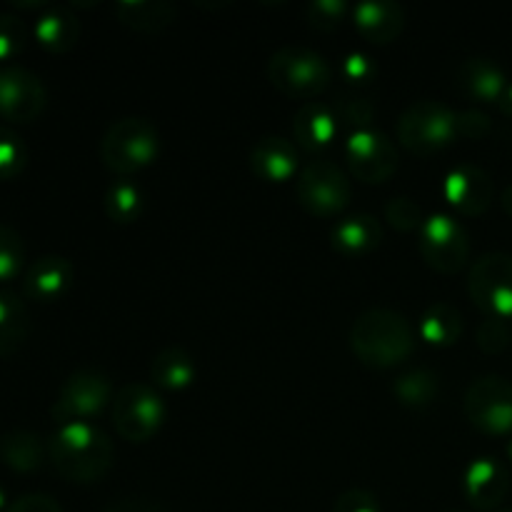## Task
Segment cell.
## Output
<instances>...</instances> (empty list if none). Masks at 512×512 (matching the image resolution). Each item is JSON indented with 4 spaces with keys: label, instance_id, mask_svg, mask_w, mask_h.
Instances as JSON below:
<instances>
[{
    "label": "cell",
    "instance_id": "cell-1",
    "mask_svg": "<svg viewBox=\"0 0 512 512\" xmlns=\"http://www.w3.org/2000/svg\"><path fill=\"white\" fill-rule=\"evenodd\" d=\"M113 440L93 423H63L48 440L53 468L73 483H98L113 468Z\"/></svg>",
    "mask_w": 512,
    "mask_h": 512
},
{
    "label": "cell",
    "instance_id": "cell-2",
    "mask_svg": "<svg viewBox=\"0 0 512 512\" xmlns=\"http://www.w3.org/2000/svg\"><path fill=\"white\" fill-rule=\"evenodd\" d=\"M350 348L368 368H395L415 350V330L403 313L368 308L350 325Z\"/></svg>",
    "mask_w": 512,
    "mask_h": 512
},
{
    "label": "cell",
    "instance_id": "cell-3",
    "mask_svg": "<svg viewBox=\"0 0 512 512\" xmlns=\"http://www.w3.org/2000/svg\"><path fill=\"white\" fill-rule=\"evenodd\" d=\"M160 155V130L143 115L118 118L100 140V158L105 168L118 175L138 173Z\"/></svg>",
    "mask_w": 512,
    "mask_h": 512
},
{
    "label": "cell",
    "instance_id": "cell-4",
    "mask_svg": "<svg viewBox=\"0 0 512 512\" xmlns=\"http://www.w3.org/2000/svg\"><path fill=\"white\" fill-rule=\"evenodd\" d=\"M268 78L288 98L310 103L328 90L333 68L318 50L303 48V45H283L270 55Z\"/></svg>",
    "mask_w": 512,
    "mask_h": 512
},
{
    "label": "cell",
    "instance_id": "cell-5",
    "mask_svg": "<svg viewBox=\"0 0 512 512\" xmlns=\"http://www.w3.org/2000/svg\"><path fill=\"white\" fill-rule=\"evenodd\" d=\"M458 138V110L440 100H415L398 120V140L410 153L433 155Z\"/></svg>",
    "mask_w": 512,
    "mask_h": 512
},
{
    "label": "cell",
    "instance_id": "cell-6",
    "mask_svg": "<svg viewBox=\"0 0 512 512\" xmlns=\"http://www.w3.org/2000/svg\"><path fill=\"white\" fill-rule=\"evenodd\" d=\"M298 203L315 218H335L353 198V188L340 165L328 158H315L300 168L295 180Z\"/></svg>",
    "mask_w": 512,
    "mask_h": 512
},
{
    "label": "cell",
    "instance_id": "cell-7",
    "mask_svg": "<svg viewBox=\"0 0 512 512\" xmlns=\"http://www.w3.org/2000/svg\"><path fill=\"white\" fill-rule=\"evenodd\" d=\"M165 400L153 385L125 383L113 395V425L128 443H148L163 428Z\"/></svg>",
    "mask_w": 512,
    "mask_h": 512
},
{
    "label": "cell",
    "instance_id": "cell-8",
    "mask_svg": "<svg viewBox=\"0 0 512 512\" xmlns=\"http://www.w3.org/2000/svg\"><path fill=\"white\" fill-rule=\"evenodd\" d=\"M113 383L98 370H75L60 385L53 413L55 423H90L108 403H113Z\"/></svg>",
    "mask_w": 512,
    "mask_h": 512
},
{
    "label": "cell",
    "instance_id": "cell-9",
    "mask_svg": "<svg viewBox=\"0 0 512 512\" xmlns=\"http://www.w3.org/2000/svg\"><path fill=\"white\" fill-rule=\"evenodd\" d=\"M465 418L485 435L512 433V383L500 375H480L465 390Z\"/></svg>",
    "mask_w": 512,
    "mask_h": 512
},
{
    "label": "cell",
    "instance_id": "cell-10",
    "mask_svg": "<svg viewBox=\"0 0 512 512\" xmlns=\"http://www.w3.org/2000/svg\"><path fill=\"white\" fill-rule=\"evenodd\" d=\"M418 248L425 263L445 275L463 270L470 258L468 233L448 213H435L425 218V223L418 230Z\"/></svg>",
    "mask_w": 512,
    "mask_h": 512
},
{
    "label": "cell",
    "instance_id": "cell-11",
    "mask_svg": "<svg viewBox=\"0 0 512 512\" xmlns=\"http://www.w3.org/2000/svg\"><path fill=\"white\" fill-rule=\"evenodd\" d=\"M468 293L485 318H512V255L485 253L473 263Z\"/></svg>",
    "mask_w": 512,
    "mask_h": 512
},
{
    "label": "cell",
    "instance_id": "cell-12",
    "mask_svg": "<svg viewBox=\"0 0 512 512\" xmlns=\"http://www.w3.org/2000/svg\"><path fill=\"white\" fill-rule=\"evenodd\" d=\"M345 163L360 183H385L398 170V148L383 130H355L345 140Z\"/></svg>",
    "mask_w": 512,
    "mask_h": 512
},
{
    "label": "cell",
    "instance_id": "cell-13",
    "mask_svg": "<svg viewBox=\"0 0 512 512\" xmlns=\"http://www.w3.org/2000/svg\"><path fill=\"white\" fill-rule=\"evenodd\" d=\"M48 105L45 85L23 65L0 68V115L13 123H33Z\"/></svg>",
    "mask_w": 512,
    "mask_h": 512
},
{
    "label": "cell",
    "instance_id": "cell-14",
    "mask_svg": "<svg viewBox=\"0 0 512 512\" xmlns=\"http://www.w3.org/2000/svg\"><path fill=\"white\" fill-rule=\"evenodd\" d=\"M443 195L463 215H483L493 205L495 183L480 165H458L443 178Z\"/></svg>",
    "mask_w": 512,
    "mask_h": 512
},
{
    "label": "cell",
    "instance_id": "cell-15",
    "mask_svg": "<svg viewBox=\"0 0 512 512\" xmlns=\"http://www.w3.org/2000/svg\"><path fill=\"white\" fill-rule=\"evenodd\" d=\"M465 500L475 510H498L510 493V473L495 458H478L463 475Z\"/></svg>",
    "mask_w": 512,
    "mask_h": 512
},
{
    "label": "cell",
    "instance_id": "cell-16",
    "mask_svg": "<svg viewBox=\"0 0 512 512\" xmlns=\"http://www.w3.org/2000/svg\"><path fill=\"white\" fill-rule=\"evenodd\" d=\"M75 268L63 255H43L33 260L23 273V293L38 303H55L70 290Z\"/></svg>",
    "mask_w": 512,
    "mask_h": 512
},
{
    "label": "cell",
    "instance_id": "cell-17",
    "mask_svg": "<svg viewBox=\"0 0 512 512\" xmlns=\"http://www.w3.org/2000/svg\"><path fill=\"white\" fill-rule=\"evenodd\" d=\"M250 168L268 183H285L298 178V145L283 135H265L250 150Z\"/></svg>",
    "mask_w": 512,
    "mask_h": 512
},
{
    "label": "cell",
    "instance_id": "cell-18",
    "mask_svg": "<svg viewBox=\"0 0 512 512\" xmlns=\"http://www.w3.org/2000/svg\"><path fill=\"white\" fill-rule=\"evenodd\" d=\"M293 133L305 153L318 155L328 150L340 133V123L333 105L320 103V100H310V103L300 105L293 120Z\"/></svg>",
    "mask_w": 512,
    "mask_h": 512
},
{
    "label": "cell",
    "instance_id": "cell-19",
    "mask_svg": "<svg viewBox=\"0 0 512 512\" xmlns=\"http://www.w3.org/2000/svg\"><path fill=\"white\" fill-rule=\"evenodd\" d=\"M355 28L370 43H393L400 38L405 28V8L393 0H363L353 5Z\"/></svg>",
    "mask_w": 512,
    "mask_h": 512
},
{
    "label": "cell",
    "instance_id": "cell-20",
    "mask_svg": "<svg viewBox=\"0 0 512 512\" xmlns=\"http://www.w3.org/2000/svg\"><path fill=\"white\" fill-rule=\"evenodd\" d=\"M458 85L468 98L478 103H500L510 80L505 70L490 58H468L458 68Z\"/></svg>",
    "mask_w": 512,
    "mask_h": 512
},
{
    "label": "cell",
    "instance_id": "cell-21",
    "mask_svg": "<svg viewBox=\"0 0 512 512\" xmlns=\"http://www.w3.org/2000/svg\"><path fill=\"white\" fill-rule=\"evenodd\" d=\"M330 240H333V248L340 255L360 258V255H368L370 250L378 248L380 240H383V225L373 215L355 213L333 225Z\"/></svg>",
    "mask_w": 512,
    "mask_h": 512
},
{
    "label": "cell",
    "instance_id": "cell-22",
    "mask_svg": "<svg viewBox=\"0 0 512 512\" xmlns=\"http://www.w3.org/2000/svg\"><path fill=\"white\" fill-rule=\"evenodd\" d=\"M35 40L50 53H68L80 40V20L63 5H53L35 20Z\"/></svg>",
    "mask_w": 512,
    "mask_h": 512
},
{
    "label": "cell",
    "instance_id": "cell-23",
    "mask_svg": "<svg viewBox=\"0 0 512 512\" xmlns=\"http://www.w3.org/2000/svg\"><path fill=\"white\" fill-rule=\"evenodd\" d=\"M198 378L195 358L180 345H168L150 363V380L163 390H185Z\"/></svg>",
    "mask_w": 512,
    "mask_h": 512
},
{
    "label": "cell",
    "instance_id": "cell-24",
    "mask_svg": "<svg viewBox=\"0 0 512 512\" xmlns=\"http://www.w3.org/2000/svg\"><path fill=\"white\" fill-rule=\"evenodd\" d=\"M48 445L38 433L25 428H13L0 435V460L15 473H33L43 465Z\"/></svg>",
    "mask_w": 512,
    "mask_h": 512
},
{
    "label": "cell",
    "instance_id": "cell-25",
    "mask_svg": "<svg viewBox=\"0 0 512 512\" xmlns=\"http://www.w3.org/2000/svg\"><path fill=\"white\" fill-rule=\"evenodd\" d=\"M120 23L138 33H160L175 20L178 10L168 0H123L115 5Z\"/></svg>",
    "mask_w": 512,
    "mask_h": 512
},
{
    "label": "cell",
    "instance_id": "cell-26",
    "mask_svg": "<svg viewBox=\"0 0 512 512\" xmlns=\"http://www.w3.org/2000/svg\"><path fill=\"white\" fill-rule=\"evenodd\" d=\"M418 333L425 343L438 345V348L453 345L463 335V315L453 303L438 300V303L428 305L425 313L420 315Z\"/></svg>",
    "mask_w": 512,
    "mask_h": 512
},
{
    "label": "cell",
    "instance_id": "cell-27",
    "mask_svg": "<svg viewBox=\"0 0 512 512\" xmlns=\"http://www.w3.org/2000/svg\"><path fill=\"white\" fill-rule=\"evenodd\" d=\"M103 208L105 215H108L113 223H135L145 210V195L143 190H140V185H135L133 180H113L103 195Z\"/></svg>",
    "mask_w": 512,
    "mask_h": 512
},
{
    "label": "cell",
    "instance_id": "cell-28",
    "mask_svg": "<svg viewBox=\"0 0 512 512\" xmlns=\"http://www.w3.org/2000/svg\"><path fill=\"white\" fill-rule=\"evenodd\" d=\"M393 393L405 408H428L440 395V375L428 368L408 370L393 383Z\"/></svg>",
    "mask_w": 512,
    "mask_h": 512
},
{
    "label": "cell",
    "instance_id": "cell-29",
    "mask_svg": "<svg viewBox=\"0 0 512 512\" xmlns=\"http://www.w3.org/2000/svg\"><path fill=\"white\" fill-rule=\"evenodd\" d=\"M30 318L23 300L15 293L0 290V358L15 353L28 338Z\"/></svg>",
    "mask_w": 512,
    "mask_h": 512
},
{
    "label": "cell",
    "instance_id": "cell-30",
    "mask_svg": "<svg viewBox=\"0 0 512 512\" xmlns=\"http://www.w3.org/2000/svg\"><path fill=\"white\" fill-rule=\"evenodd\" d=\"M335 115H338V123L340 128H350V133L355 130H365V128H373V120L378 115V108L370 98L358 93H348L333 105Z\"/></svg>",
    "mask_w": 512,
    "mask_h": 512
},
{
    "label": "cell",
    "instance_id": "cell-31",
    "mask_svg": "<svg viewBox=\"0 0 512 512\" xmlns=\"http://www.w3.org/2000/svg\"><path fill=\"white\" fill-rule=\"evenodd\" d=\"M25 268L23 235L8 223H0V283L18 278Z\"/></svg>",
    "mask_w": 512,
    "mask_h": 512
},
{
    "label": "cell",
    "instance_id": "cell-32",
    "mask_svg": "<svg viewBox=\"0 0 512 512\" xmlns=\"http://www.w3.org/2000/svg\"><path fill=\"white\" fill-rule=\"evenodd\" d=\"M28 165V148L23 138L8 125H0V180H13Z\"/></svg>",
    "mask_w": 512,
    "mask_h": 512
},
{
    "label": "cell",
    "instance_id": "cell-33",
    "mask_svg": "<svg viewBox=\"0 0 512 512\" xmlns=\"http://www.w3.org/2000/svg\"><path fill=\"white\" fill-rule=\"evenodd\" d=\"M350 13H353V5L345 0H310L305 5V18L318 30H335Z\"/></svg>",
    "mask_w": 512,
    "mask_h": 512
},
{
    "label": "cell",
    "instance_id": "cell-34",
    "mask_svg": "<svg viewBox=\"0 0 512 512\" xmlns=\"http://www.w3.org/2000/svg\"><path fill=\"white\" fill-rule=\"evenodd\" d=\"M385 218L393 228L403 230V233H413V230H420V225L425 223L423 210L408 195H395L385 203Z\"/></svg>",
    "mask_w": 512,
    "mask_h": 512
},
{
    "label": "cell",
    "instance_id": "cell-35",
    "mask_svg": "<svg viewBox=\"0 0 512 512\" xmlns=\"http://www.w3.org/2000/svg\"><path fill=\"white\" fill-rule=\"evenodd\" d=\"M25 40H28V30L23 20L13 13H0V63H8L15 55H20Z\"/></svg>",
    "mask_w": 512,
    "mask_h": 512
},
{
    "label": "cell",
    "instance_id": "cell-36",
    "mask_svg": "<svg viewBox=\"0 0 512 512\" xmlns=\"http://www.w3.org/2000/svg\"><path fill=\"white\" fill-rule=\"evenodd\" d=\"M475 338H478V348L483 350V353H490V355L503 353L512 340L508 320L485 318L483 323H480L478 335H475Z\"/></svg>",
    "mask_w": 512,
    "mask_h": 512
},
{
    "label": "cell",
    "instance_id": "cell-37",
    "mask_svg": "<svg viewBox=\"0 0 512 512\" xmlns=\"http://www.w3.org/2000/svg\"><path fill=\"white\" fill-rule=\"evenodd\" d=\"M340 75L348 80L350 85H368L373 83L375 75H378V65L370 55H365L363 50H350L348 55L340 63Z\"/></svg>",
    "mask_w": 512,
    "mask_h": 512
},
{
    "label": "cell",
    "instance_id": "cell-38",
    "mask_svg": "<svg viewBox=\"0 0 512 512\" xmlns=\"http://www.w3.org/2000/svg\"><path fill=\"white\" fill-rule=\"evenodd\" d=\"M333 512H380L378 495L363 488H350L333 503Z\"/></svg>",
    "mask_w": 512,
    "mask_h": 512
},
{
    "label": "cell",
    "instance_id": "cell-39",
    "mask_svg": "<svg viewBox=\"0 0 512 512\" xmlns=\"http://www.w3.org/2000/svg\"><path fill=\"white\" fill-rule=\"evenodd\" d=\"M460 135L468 140H480L490 133V118L483 110H460L458 113Z\"/></svg>",
    "mask_w": 512,
    "mask_h": 512
},
{
    "label": "cell",
    "instance_id": "cell-40",
    "mask_svg": "<svg viewBox=\"0 0 512 512\" xmlns=\"http://www.w3.org/2000/svg\"><path fill=\"white\" fill-rule=\"evenodd\" d=\"M8 512H63L58 500L45 493H25L8 505Z\"/></svg>",
    "mask_w": 512,
    "mask_h": 512
},
{
    "label": "cell",
    "instance_id": "cell-41",
    "mask_svg": "<svg viewBox=\"0 0 512 512\" xmlns=\"http://www.w3.org/2000/svg\"><path fill=\"white\" fill-rule=\"evenodd\" d=\"M100 512H168L158 500L150 498H120L113 500L110 505H105Z\"/></svg>",
    "mask_w": 512,
    "mask_h": 512
},
{
    "label": "cell",
    "instance_id": "cell-42",
    "mask_svg": "<svg viewBox=\"0 0 512 512\" xmlns=\"http://www.w3.org/2000/svg\"><path fill=\"white\" fill-rule=\"evenodd\" d=\"M500 110H503V115H508V118H512V83L508 85V90H505L503 100H500Z\"/></svg>",
    "mask_w": 512,
    "mask_h": 512
},
{
    "label": "cell",
    "instance_id": "cell-43",
    "mask_svg": "<svg viewBox=\"0 0 512 512\" xmlns=\"http://www.w3.org/2000/svg\"><path fill=\"white\" fill-rule=\"evenodd\" d=\"M500 208L512 218V185H508V188L503 190V195H500Z\"/></svg>",
    "mask_w": 512,
    "mask_h": 512
},
{
    "label": "cell",
    "instance_id": "cell-44",
    "mask_svg": "<svg viewBox=\"0 0 512 512\" xmlns=\"http://www.w3.org/2000/svg\"><path fill=\"white\" fill-rule=\"evenodd\" d=\"M8 495H5V490L0 488V512H8Z\"/></svg>",
    "mask_w": 512,
    "mask_h": 512
},
{
    "label": "cell",
    "instance_id": "cell-45",
    "mask_svg": "<svg viewBox=\"0 0 512 512\" xmlns=\"http://www.w3.org/2000/svg\"><path fill=\"white\" fill-rule=\"evenodd\" d=\"M508 453H510V460H512V440H510V445H508Z\"/></svg>",
    "mask_w": 512,
    "mask_h": 512
},
{
    "label": "cell",
    "instance_id": "cell-46",
    "mask_svg": "<svg viewBox=\"0 0 512 512\" xmlns=\"http://www.w3.org/2000/svg\"><path fill=\"white\" fill-rule=\"evenodd\" d=\"M498 512H512V508H505V510H498Z\"/></svg>",
    "mask_w": 512,
    "mask_h": 512
}]
</instances>
